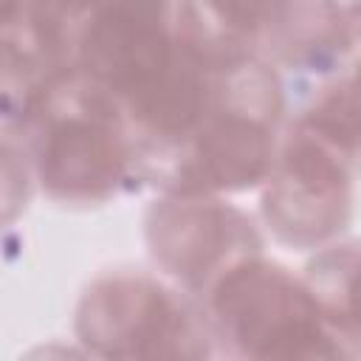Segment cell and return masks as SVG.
<instances>
[{
    "mask_svg": "<svg viewBox=\"0 0 361 361\" xmlns=\"http://www.w3.org/2000/svg\"><path fill=\"white\" fill-rule=\"evenodd\" d=\"M212 305L223 330L248 355L313 358L338 353L324 330L319 299L282 268L237 262L220 276Z\"/></svg>",
    "mask_w": 361,
    "mask_h": 361,
    "instance_id": "cell-1",
    "label": "cell"
},
{
    "mask_svg": "<svg viewBox=\"0 0 361 361\" xmlns=\"http://www.w3.org/2000/svg\"><path fill=\"white\" fill-rule=\"evenodd\" d=\"M336 141L307 124L290 138L279 175L265 195V217L290 243H319L350 214V178Z\"/></svg>",
    "mask_w": 361,
    "mask_h": 361,
    "instance_id": "cell-2",
    "label": "cell"
},
{
    "mask_svg": "<svg viewBox=\"0 0 361 361\" xmlns=\"http://www.w3.org/2000/svg\"><path fill=\"white\" fill-rule=\"evenodd\" d=\"M79 51L99 85L133 102L169 68L178 45L164 0H104Z\"/></svg>",
    "mask_w": 361,
    "mask_h": 361,
    "instance_id": "cell-3",
    "label": "cell"
},
{
    "mask_svg": "<svg viewBox=\"0 0 361 361\" xmlns=\"http://www.w3.org/2000/svg\"><path fill=\"white\" fill-rule=\"evenodd\" d=\"M102 96L82 99L56 116L37 144V172L45 189L65 200H93L113 192L124 175V147Z\"/></svg>",
    "mask_w": 361,
    "mask_h": 361,
    "instance_id": "cell-4",
    "label": "cell"
},
{
    "mask_svg": "<svg viewBox=\"0 0 361 361\" xmlns=\"http://www.w3.org/2000/svg\"><path fill=\"white\" fill-rule=\"evenodd\" d=\"M79 333L107 355H164L186 333L183 313L147 279H107L87 290Z\"/></svg>",
    "mask_w": 361,
    "mask_h": 361,
    "instance_id": "cell-5",
    "label": "cell"
},
{
    "mask_svg": "<svg viewBox=\"0 0 361 361\" xmlns=\"http://www.w3.org/2000/svg\"><path fill=\"white\" fill-rule=\"evenodd\" d=\"M268 161L271 141L265 124L245 110L223 113L206 124L192 158L180 166L178 192L200 195L209 189L254 186L265 175Z\"/></svg>",
    "mask_w": 361,
    "mask_h": 361,
    "instance_id": "cell-6",
    "label": "cell"
},
{
    "mask_svg": "<svg viewBox=\"0 0 361 361\" xmlns=\"http://www.w3.org/2000/svg\"><path fill=\"white\" fill-rule=\"evenodd\" d=\"M245 234V223L231 209L217 206H164L152 212L149 240L155 257L172 268V274L195 282L206 276L214 262L223 259V245L237 243Z\"/></svg>",
    "mask_w": 361,
    "mask_h": 361,
    "instance_id": "cell-7",
    "label": "cell"
},
{
    "mask_svg": "<svg viewBox=\"0 0 361 361\" xmlns=\"http://www.w3.org/2000/svg\"><path fill=\"white\" fill-rule=\"evenodd\" d=\"M307 124L330 141H336L338 147L361 144V68L347 82H341L330 96L322 99Z\"/></svg>",
    "mask_w": 361,
    "mask_h": 361,
    "instance_id": "cell-8",
    "label": "cell"
},
{
    "mask_svg": "<svg viewBox=\"0 0 361 361\" xmlns=\"http://www.w3.org/2000/svg\"><path fill=\"white\" fill-rule=\"evenodd\" d=\"M344 271L338 274V290L330 299H322L324 316H333L341 327H350L353 333L361 336V254L358 257H341Z\"/></svg>",
    "mask_w": 361,
    "mask_h": 361,
    "instance_id": "cell-9",
    "label": "cell"
},
{
    "mask_svg": "<svg viewBox=\"0 0 361 361\" xmlns=\"http://www.w3.org/2000/svg\"><path fill=\"white\" fill-rule=\"evenodd\" d=\"M228 31H254L276 20L290 0H206Z\"/></svg>",
    "mask_w": 361,
    "mask_h": 361,
    "instance_id": "cell-10",
    "label": "cell"
}]
</instances>
